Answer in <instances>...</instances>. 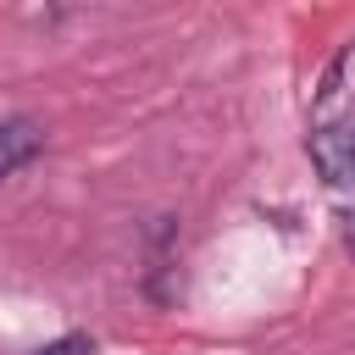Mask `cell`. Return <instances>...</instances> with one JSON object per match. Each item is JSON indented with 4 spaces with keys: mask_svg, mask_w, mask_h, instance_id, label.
Here are the masks:
<instances>
[{
    "mask_svg": "<svg viewBox=\"0 0 355 355\" xmlns=\"http://www.w3.org/2000/svg\"><path fill=\"white\" fill-rule=\"evenodd\" d=\"M305 155H311V166L327 189H355V116L316 128L305 139Z\"/></svg>",
    "mask_w": 355,
    "mask_h": 355,
    "instance_id": "obj_1",
    "label": "cell"
},
{
    "mask_svg": "<svg viewBox=\"0 0 355 355\" xmlns=\"http://www.w3.org/2000/svg\"><path fill=\"white\" fill-rule=\"evenodd\" d=\"M44 155V128L33 116H0V178H17Z\"/></svg>",
    "mask_w": 355,
    "mask_h": 355,
    "instance_id": "obj_2",
    "label": "cell"
},
{
    "mask_svg": "<svg viewBox=\"0 0 355 355\" xmlns=\"http://www.w3.org/2000/svg\"><path fill=\"white\" fill-rule=\"evenodd\" d=\"M338 222H344V250H349V255H355V211H344V216H338Z\"/></svg>",
    "mask_w": 355,
    "mask_h": 355,
    "instance_id": "obj_4",
    "label": "cell"
},
{
    "mask_svg": "<svg viewBox=\"0 0 355 355\" xmlns=\"http://www.w3.org/2000/svg\"><path fill=\"white\" fill-rule=\"evenodd\" d=\"M33 355H94V344H89V333H61V338H50Z\"/></svg>",
    "mask_w": 355,
    "mask_h": 355,
    "instance_id": "obj_3",
    "label": "cell"
}]
</instances>
